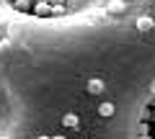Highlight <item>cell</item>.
I'll list each match as a JSON object with an SVG mask.
<instances>
[{"label": "cell", "mask_w": 155, "mask_h": 139, "mask_svg": "<svg viewBox=\"0 0 155 139\" xmlns=\"http://www.w3.org/2000/svg\"><path fill=\"white\" fill-rule=\"evenodd\" d=\"M34 16H52V5L47 0H36L34 3Z\"/></svg>", "instance_id": "1"}, {"label": "cell", "mask_w": 155, "mask_h": 139, "mask_svg": "<svg viewBox=\"0 0 155 139\" xmlns=\"http://www.w3.org/2000/svg\"><path fill=\"white\" fill-rule=\"evenodd\" d=\"M98 113H101L104 118H111V116H114V103H109V100L101 103V106H98Z\"/></svg>", "instance_id": "2"}, {"label": "cell", "mask_w": 155, "mask_h": 139, "mask_svg": "<svg viewBox=\"0 0 155 139\" xmlns=\"http://www.w3.org/2000/svg\"><path fill=\"white\" fill-rule=\"evenodd\" d=\"M106 11L109 13H122V11H127V5H124L122 0H111L109 5H106Z\"/></svg>", "instance_id": "3"}, {"label": "cell", "mask_w": 155, "mask_h": 139, "mask_svg": "<svg viewBox=\"0 0 155 139\" xmlns=\"http://www.w3.org/2000/svg\"><path fill=\"white\" fill-rule=\"evenodd\" d=\"M137 28L140 31H150V28H153V18H147V16L137 18Z\"/></svg>", "instance_id": "4"}, {"label": "cell", "mask_w": 155, "mask_h": 139, "mask_svg": "<svg viewBox=\"0 0 155 139\" xmlns=\"http://www.w3.org/2000/svg\"><path fill=\"white\" fill-rule=\"evenodd\" d=\"M62 124H65L67 129H75L78 126V116L75 113H65V116H62Z\"/></svg>", "instance_id": "5"}, {"label": "cell", "mask_w": 155, "mask_h": 139, "mask_svg": "<svg viewBox=\"0 0 155 139\" xmlns=\"http://www.w3.org/2000/svg\"><path fill=\"white\" fill-rule=\"evenodd\" d=\"M101 90H104V83H101V80H91V83H88V93L91 95L101 93Z\"/></svg>", "instance_id": "6"}, {"label": "cell", "mask_w": 155, "mask_h": 139, "mask_svg": "<svg viewBox=\"0 0 155 139\" xmlns=\"http://www.w3.org/2000/svg\"><path fill=\"white\" fill-rule=\"evenodd\" d=\"M65 13V5H52V16H62Z\"/></svg>", "instance_id": "7"}, {"label": "cell", "mask_w": 155, "mask_h": 139, "mask_svg": "<svg viewBox=\"0 0 155 139\" xmlns=\"http://www.w3.org/2000/svg\"><path fill=\"white\" fill-rule=\"evenodd\" d=\"M16 8H21V11H23V8H28V3H26V0H16Z\"/></svg>", "instance_id": "8"}, {"label": "cell", "mask_w": 155, "mask_h": 139, "mask_svg": "<svg viewBox=\"0 0 155 139\" xmlns=\"http://www.w3.org/2000/svg\"><path fill=\"white\" fill-rule=\"evenodd\" d=\"M8 46H11V41H8V39H3V41H0V52H3V49H8Z\"/></svg>", "instance_id": "9"}, {"label": "cell", "mask_w": 155, "mask_h": 139, "mask_svg": "<svg viewBox=\"0 0 155 139\" xmlns=\"http://www.w3.org/2000/svg\"><path fill=\"white\" fill-rule=\"evenodd\" d=\"M49 5H62V0H47Z\"/></svg>", "instance_id": "10"}, {"label": "cell", "mask_w": 155, "mask_h": 139, "mask_svg": "<svg viewBox=\"0 0 155 139\" xmlns=\"http://www.w3.org/2000/svg\"><path fill=\"white\" fill-rule=\"evenodd\" d=\"M52 139H67V137H65V134H57V137H52Z\"/></svg>", "instance_id": "11"}, {"label": "cell", "mask_w": 155, "mask_h": 139, "mask_svg": "<svg viewBox=\"0 0 155 139\" xmlns=\"http://www.w3.org/2000/svg\"><path fill=\"white\" fill-rule=\"evenodd\" d=\"M36 139H52V137H47V134H41V137H36Z\"/></svg>", "instance_id": "12"}, {"label": "cell", "mask_w": 155, "mask_h": 139, "mask_svg": "<svg viewBox=\"0 0 155 139\" xmlns=\"http://www.w3.org/2000/svg\"><path fill=\"white\" fill-rule=\"evenodd\" d=\"M150 93H155V83H153V85H150Z\"/></svg>", "instance_id": "13"}, {"label": "cell", "mask_w": 155, "mask_h": 139, "mask_svg": "<svg viewBox=\"0 0 155 139\" xmlns=\"http://www.w3.org/2000/svg\"><path fill=\"white\" fill-rule=\"evenodd\" d=\"M0 41H3V31H0Z\"/></svg>", "instance_id": "14"}]
</instances>
